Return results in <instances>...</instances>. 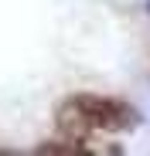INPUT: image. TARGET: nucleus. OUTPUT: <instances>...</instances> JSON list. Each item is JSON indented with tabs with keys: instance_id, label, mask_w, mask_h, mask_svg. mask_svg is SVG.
Instances as JSON below:
<instances>
[{
	"instance_id": "obj_1",
	"label": "nucleus",
	"mask_w": 150,
	"mask_h": 156,
	"mask_svg": "<svg viewBox=\"0 0 150 156\" xmlns=\"http://www.w3.org/2000/svg\"><path fill=\"white\" fill-rule=\"evenodd\" d=\"M137 126V112L119 98L106 95H72L58 109V136L68 146H44L65 153H116L113 136Z\"/></svg>"
}]
</instances>
